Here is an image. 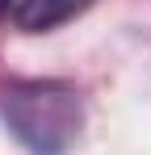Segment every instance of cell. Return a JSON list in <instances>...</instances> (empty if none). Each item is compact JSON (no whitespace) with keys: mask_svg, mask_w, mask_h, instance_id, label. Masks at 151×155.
Wrapping results in <instances>:
<instances>
[{"mask_svg":"<svg viewBox=\"0 0 151 155\" xmlns=\"http://www.w3.org/2000/svg\"><path fill=\"white\" fill-rule=\"evenodd\" d=\"M0 113L8 134L34 155H63L84 126L80 92L63 80H17L4 88Z\"/></svg>","mask_w":151,"mask_h":155,"instance_id":"obj_1","label":"cell"},{"mask_svg":"<svg viewBox=\"0 0 151 155\" xmlns=\"http://www.w3.org/2000/svg\"><path fill=\"white\" fill-rule=\"evenodd\" d=\"M13 8H17V0H0V21H4V17H13Z\"/></svg>","mask_w":151,"mask_h":155,"instance_id":"obj_3","label":"cell"},{"mask_svg":"<svg viewBox=\"0 0 151 155\" xmlns=\"http://www.w3.org/2000/svg\"><path fill=\"white\" fill-rule=\"evenodd\" d=\"M88 4H92V0H17L13 21H17V29H25V34H46V29L80 17Z\"/></svg>","mask_w":151,"mask_h":155,"instance_id":"obj_2","label":"cell"}]
</instances>
